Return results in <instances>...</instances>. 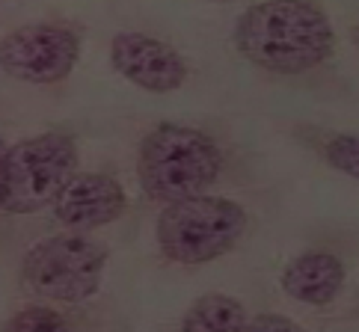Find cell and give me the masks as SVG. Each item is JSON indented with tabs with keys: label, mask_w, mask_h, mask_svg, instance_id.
Returning a JSON list of instances; mask_svg holds the SVG:
<instances>
[{
	"label": "cell",
	"mask_w": 359,
	"mask_h": 332,
	"mask_svg": "<svg viewBox=\"0 0 359 332\" xmlns=\"http://www.w3.org/2000/svg\"><path fill=\"white\" fill-rule=\"evenodd\" d=\"M78 172V146L62 131H45L6 148L4 211L36 214L57 199L62 184Z\"/></svg>",
	"instance_id": "cell-5"
},
{
	"label": "cell",
	"mask_w": 359,
	"mask_h": 332,
	"mask_svg": "<svg viewBox=\"0 0 359 332\" xmlns=\"http://www.w3.org/2000/svg\"><path fill=\"white\" fill-rule=\"evenodd\" d=\"M247 309L243 303L226 293H205L187 309L182 329L190 332H243Z\"/></svg>",
	"instance_id": "cell-10"
},
{
	"label": "cell",
	"mask_w": 359,
	"mask_h": 332,
	"mask_svg": "<svg viewBox=\"0 0 359 332\" xmlns=\"http://www.w3.org/2000/svg\"><path fill=\"white\" fill-rule=\"evenodd\" d=\"M110 62L125 81L146 92H175L187 81V62L172 45L146 33H119L110 42Z\"/></svg>",
	"instance_id": "cell-7"
},
{
	"label": "cell",
	"mask_w": 359,
	"mask_h": 332,
	"mask_svg": "<svg viewBox=\"0 0 359 332\" xmlns=\"http://www.w3.org/2000/svg\"><path fill=\"white\" fill-rule=\"evenodd\" d=\"M344 285V264L330 252H303L282 270V291L306 305H327Z\"/></svg>",
	"instance_id": "cell-9"
},
{
	"label": "cell",
	"mask_w": 359,
	"mask_h": 332,
	"mask_svg": "<svg viewBox=\"0 0 359 332\" xmlns=\"http://www.w3.org/2000/svg\"><path fill=\"white\" fill-rule=\"evenodd\" d=\"M223 170V155L214 139L190 125L163 122L140 143L137 178L155 202H178L205 193Z\"/></svg>",
	"instance_id": "cell-2"
},
{
	"label": "cell",
	"mask_w": 359,
	"mask_h": 332,
	"mask_svg": "<svg viewBox=\"0 0 359 332\" xmlns=\"http://www.w3.org/2000/svg\"><path fill=\"white\" fill-rule=\"evenodd\" d=\"M235 45L264 71L303 74L330 60L336 33L324 9L309 0H264L241 15Z\"/></svg>",
	"instance_id": "cell-1"
},
{
	"label": "cell",
	"mask_w": 359,
	"mask_h": 332,
	"mask_svg": "<svg viewBox=\"0 0 359 332\" xmlns=\"http://www.w3.org/2000/svg\"><path fill=\"white\" fill-rule=\"evenodd\" d=\"M282 329H288V332H294V329H300L294 321H288V317H282V314H271V312H264V314H259V317H247V324H243V332H282Z\"/></svg>",
	"instance_id": "cell-13"
},
{
	"label": "cell",
	"mask_w": 359,
	"mask_h": 332,
	"mask_svg": "<svg viewBox=\"0 0 359 332\" xmlns=\"http://www.w3.org/2000/svg\"><path fill=\"white\" fill-rule=\"evenodd\" d=\"M110 249L89 232H66L39 240L21 261V282L36 297L83 303L95 297L104 279Z\"/></svg>",
	"instance_id": "cell-4"
},
{
	"label": "cell",
	"mask_w": 359,
	"mask_h": 332,
	"mask_svg": "<svg viewBox=\"0 0 359 332\" xmlns=\"http://www.w3.org/2000/svg\"><path fill=\"white\" fill-rule=\"evenodd\" d=\"M66 326L69 321H62L50 309H24L6 324V329H21V332H45V329H66Z\"/></svg>",
	"instance_id": "cell-12"
},
{
	"label": "cell",
	"mask_w": 359,
	"mask_h": 332,
	"mask_svg": "<svg viewBox=\"0 0 359 332\" xmlns=\"http://www.w3.org/2000/svg\"><path fill=\"white\" fill-rule=\"evenodd\" d=\"M81 60V36L60 24H27L0 39V69L33 86L66 81Z\"/></svg>",
	"instance_id": "cell-6"
},
{
	"label": "cell",
	"mask_w": 359,
	"mask_h": 332,
	"mask_svg": "<svg viewBox=\"0 0 359 332\" xmlns=\"http://www.w3.org/2000/svg\"><path fill=\"white\" fill-rule=\"evenodd\" d=\"M247 232V211L223 196H187L170 202L158 216L155 235L172 264H208L232 252Z\"/></svg>",
	"instance_id": "cell-3"
},
{
	"label": "cell",
	"mask_w": 359,
	"mask_h": 332,
	"mask_svg": "<svg viewBox=\"0 0 359 332\" xmlns=\"http://www.w3.org/2000/svg\"><path fill=\"white\" fill-rule=\"evenodd\" d=\"M4 190H6V143L0 139V211H4Z\"/></svg>",
	"instance_id": "cell-14"
},
{
	"label": "cell",
	"mask_w": 359,
	"mask_h": 332,
	"mask_svg": "<svg viewBox=\"0 0 359 332\" xmlns=\"http://www.w3.org/2000/svg\"><path fill=\"white\" fill-rule=\"evenodd\" d=\"M320 155L330 166H336L339 172L344 175H359V143L353 134H332V137H324L320 143Z\"/></svg>",
	"instance_id": "cell-11"
},
{
	"label": "cell",
	"mask_w": 359,
	"mask_h": 332,
	"mask_svg": "<svg viewBox=\"0 0 359 332\" xmlns=\"http://www.w3.org/2000/svg\"><path fill=\"white\" fill-rule=\"evenodd\" d=\"M54 216L69 232H95L116 223L128 208L122 184L107 172H74L57 199L50 202Z\"/></svg>",
	"instance_id": "cell-8"
}]
</instances>
